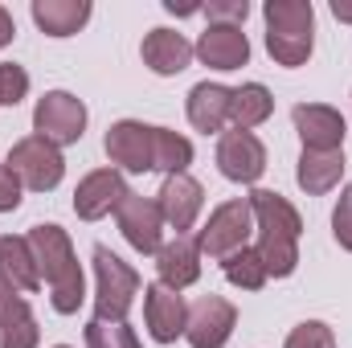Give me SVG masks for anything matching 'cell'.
Segmentation results:
<instances>
[{
	"mask_svg": "<svg viewBox=\"0 0 352 348\" xmlns=\"http://www.w3.org/2000/svg\"><path fill=\"white\" fill-rule=\"evenodd\" d=\"M266 21V54L295 70L311 58L316 50V8L311 0H266L263 8Z\"/></svg>",
	"mask_w": 352,
	"mask_h": 348,
	"instance_id": "7a4b0ae2",
	"label": "cell"
},
{
	"mask_svg": "<svg viewBox=\"0 0 352 348\" xmlns=\"http://www.w3.org/2000/svg\"><path fill=\"white\" fill-rule=\"evenodd\" d=\"M33 21L45 37H74L90 21L87 0H33Z\"/></svg>",
	"mask_w": 352,
	"mask_h": 348,
	"instance_id": "44dd1931",
	"label": "cell"
},
{
	"mask_svg": "<svg viewBox=\"0 0 352 348\" xmlns=\"http://www.w3.org/2000/svg\"><path fill=\"white\" fill-rule=\"evenodd\" d=\"M188 164H192V144L173 127H152V168L164 176H176L188 173Z\"/></svg>",
	"mask_w": 352,
	"mask_h": 348,
	"instance_id": "d4e9b609",
	"label": "cell"
},
{
	"mask_svg": "<svg viewBox=\"0 0 352 348\" xmlns=\"http://www.w3.org/2000/svg\"><path fill=\"white\" fill-rule=\"evenodd\" d=\"M192 54L209 66V70H242L250 62V41L242 33V25H209L201 33V41L192 45Z\"/></svg>",
	"mask_w": 352,
	"mask_h": 348,
	"instance_id": "2e32d148",
	"label": "cell"
},
{
	"mask_svg": "<svg viewBox=\"0 0 352 348\" xmlns=\"http://www.w3.org/2000/svg\"><path fill=\"white\" fill-rule=\"evenodd\" d=\"M58 348H70V345H58Z\"/></svg>",
	"mask_w": 352,
	"mask_h": 348,
	"instance_id": "d590c367",
	"label": "cell"
},
{
	"mask_svg": "<svg viewBox=\"0 0 352 348\" xmlns=\"http://www.w3.org/2000/svg\"><path fill=\"white\" fill-rule=\"evenodd\" d=\"M332 234H336L340 250L352 254V184H344V193H340V201L332 209Z\"/></svg>",
	"mask_w": 352,
	"mask_h": 348,
	"instance_id": "f546056e",
	"label": "cell"
},
{
	"mask_svg": "<svg viewBox=\"0 0 352 348\" xmlns=\"http://www.w3.org/2000/svg\"><path fill=\"white\" fill-rule=\"evenodd\" d=\"M87 348H144L140 336L123 324H111V320H90L87 324Z\"/></svg>",
	"mask_w": 352,
	"mask_h": 348,
	"instance_id": "4316f807",
	"label": "cell"
},
{
	"mask_svg": "<svg viewBox=\"0 0 352 348\" xmlns=\"http://www.w3.org/2000/svg\"><path fill=\"white\" fill-rule=\"evenodd\" d=\"M127 180L119 168H98V173H90L78 180V188H74V213L82 217V221H102L107 213H119V205L127 201Z\"/></svg>",
	"mask_w": 352,
	"mask_h": 348,
	"instance_id": "8fae6325",
	"label": "cell"
},
{
	"mask_svg": "<svg viewBox=\"0 0 352 348\" xmlns=\"http://www.w3.org/2000/svg\"><path fill=\"white\" fill-rule=\"evenodd\" d=\"M87 131V102L74 98L70 90H50L37 98L33 107V135L50 140L54 148H70L78 144Z\"/></svg>",
	"mask_w": 352,
	"mask_h": 348,
	"instance_id": "5b68a950",
	"label": "cell"
},
{
	"mask_svg": "<svg viewBox=\"0 0 352 348\" xmlns=\"http://www.w3.org/2000/svg\"><path fill=\"white\" fill-rule=\"evenodd\" d=\"M41 332H37V316L29 307L25 295H4L0 303V348H37Z\"/></svg>",
	"mask_w": 352,
	"mask_h": 348,
	"instance_id": "7402d4cb",
	"label": "cell"
},
{
	"mask_svg": "<svg viewBox=\"0 0 352 348\" xmlns=\"http://www.w3.org/2000/svg\"><path fill=\"white\" fill-rule=\"evenodd\" d=\"M344 176V152H303L299 156V168H295V180L307 197H324L340 184Z\"/></svg>",
	"mask_w": 352,
	"mask_h": 348,
	"instance_id": "603a6c76",
	"label": "cell"
},
{
	"mask_svg": "<svg viewBox=\"0 0 352 348\" xmlns=\"http://www.w3.org/2000/svg\"><path fill=\"white\" fill-rule=\"evenodd\" d=\"M140 58H144V66H148L152 74L173 78L180 70H188V62H192L197 54H192V45L184 41V33H176V29H152V33L144 37V45H140Z\"/></svg>",
	"mask_w": 352,
	"mask_h": 348,
	"instance_id": "ac0fdd59",
	"label": "cell"
},
{
	"mask_svg": "<svg viewBox=\"0 0 352 348\" xmlns=\"http://www.w3.org/2000/svg\"><path fill=\"white\" fill-rule=\"evenodd\" d=\"M246 201H250V213H254V230H258V238L299 242V234H303V217H299V209H295L283 193H274V188H254Z\"/></svg>",
	"mask_w": 352,
	"mask_h": 348,
	"instance_id": "5bb4252c",
	"label": "cell"
},
{
	"mask_svg": "<svg viewBox=\"0 0 352 348\" xmlns=\"http://www.w3.org/2000/svg\"><path fill=\"white\" fill-rule=\"evenodd\" d=\"M156 270H160V283L173 287V291H184L201 279V246L192 234H176L173 242L160 246L156 254Z\"/></svg>",
	"mask_w": 352,
	"mask_h": 348,
	"instance_id": "d6986e66",
	"label": "cell"
},
{
	"mask_svg": "<svg viewBox=\"0 0 352 348\" xmlns=\"http://www.w3.org/2000/svg\"><path fill=\"white\" fill-rule=\"evenodd\" d=\"M29 94V74L16 62H0V107H16Z\"/></svg>",
	"mask_w": 352,
	"mask_h": 348,
	"instance_id": "f1b7e54d",
	"label": "cell"
},
{
	"mask_svg": "<svg viewBox=\"0 0 352 348\" xmlns=\"http://www.w3.org/2000/svg\"><path fill=\"white\" fill-rule=\"evenodd\" d=\"M238 328V307L226 295H201L188 307V324H184V340L192 348H221Z\"/></svg>",
	"mask_w": 352,
	"mask_h": 348,
	"instance_id": "52a82bcc",
	"label": "cell"
},
{
	"mask_svg": "<svg viewBox=\"0 0 352 348\" xmlns=\"http://www.w3.org/2000/svg\"><path fill=\"white\" fill-rule=\"evenodd\" d=\"M230 94L234 90L221 87V83H197L188 90V123L197 131H221L230 123Z\"/></svg>",
	"mask_w": 352,
	"mask_h": 348,
	"instance_id": "ffe728a7",
	"label": "cell"
},
{
	"mask_svg": "<svg viewBox=\"0 0 352 348\" xmlns=\"http://www.w3.org/2000/svg\"><path fill=\"white\" fill-rule=\"evenodd\" d=\"M144 320H148V332L156 345H173L184 336L188 303L180 291L164 287V283H152V287H144Z\"/></svg>",
	"mask_w": 352,
	"mask_h": 348,
	"instance_id": "4fadbf2b",
	"label": "cell"
},
{
	"mask_svg": "<svg viewBox=\"0 0 352 348\" xmlns=\"http://www.w3.org/2000/svg\"><path fill=\"white\" fill-rule=\"evenodd\" d=\"M0 287H8L12 295H33L41 287V270L29 238H12V234L0 238Z\"/></svg>",
	"mask_w": 352,
	"mask_h": 348,
	"instance_id": "e0dca14e",
	"label": "cell"
},
{
	"mask_svg": "<svg viewBox=\"0 0 352 348\" xmlns=\"http://www.w3.org/2000/svg\"><path fill=\"white\" fill-rule=\"evenodd\" d=\"M90 259H94V320L123 324L135 295H140V274L111 246H94Z\"/></svg>",
	"mask_w": 352,
	"mask_h": 348,
	"instance_id": "3957f363",
	"label": "cell"
},
{
	"mask_svg": "<svg viewBox=\"0 0 352 348\" xmlns=\"http://www.w3.org/2000/svg\"><path fill=\"white\" fill-rule=\"evenodd\" d=\"M21 180L8 173V164H0V213H12V209H21Z\"/></svg>",
	"mask_w": 352,
	"mask_h": 348,
	"instance_id": "1f68e13d",
	"label": "cell"
},
{
	"mask_svg": "<svg viewBox=\"0 0 352 348\" xmlns=\"http://www.w3.org/2000/svg\"><path fill=\"white\" fill-rule=\"evenodd\" d=\"M205 17H209V25H242L250 17V4L246 0H209Z\"/></svg>",
	"mask_w": 352,
	"mask_h": 348,
	"instance_id": "4dcf8cb0",
	"label": "cell"
},
{
	"mask_svg": "<svg viewBox=\"0 0 352 348\" xmlns=\"http://www.w3.org/2000/svg\"><path fill=\"white\" fill-rule=\"evenodd\" d=\"M221 270H226V279L234 283V287H242V291H263L266 287V266L258 259V250H250V246H242V250H234L230 259H221Z\"/></svg>",
	"mask_w": 352,
	"mask_h": 348,
	"instance_id": "484cf974",
	"label": "cell"
},
{
	"mask_svg": "<svg viewBox=\"0 0 352 348\" xmlns=\"http://www.w3.org/2000/svg\"><path fill=\"white\" fill-rule=\"evenodd\" d=\"M332 12H336V21H349V25H352V4H344V0H332Z\"/></svg>",
	"mask_w": 352,
	"mask_h": 348,
	"instance_id": "836d02e7",
	"label": "cell"
},
{
	"mask_svg": "<svg viewBox=\"0 0 352 348\" xmlns=\"http://www.w3.org/2000/svg\"><path fill=\"white\" fill-rule=\"evenodd\" d=\"M274 115V94L263 83H242L230 94V123L234 131H254Z\"/></svg>",
	"mask_w": 352,
	"mask_h": 348,
	"instance_id": "cb8c5ba5",
	"label": "cell"
},
{
	"mask_svg": "<svg viewBox=\"0 0 352 348\" xmlns=\"http://www.w3.org/2000/svg\"><path fill=\"white\" fill-rule=\"evenodd\" d=\"M119 221V234L140 250V254H160V234H164V213L152 197H140V193H127V201L119 205L115 213Z\"/></svg>",
	"mask_w": 352,
	"mask_h": 348,
	"instance_id": "30bf717a",
	"label": "cell"
},
{
	"mask_svg": "<svg viewBox=\"0 0 352 348\" xmlns=\"http://www.w3.org/2000/svg\"><path fill=\"white\" fill-rule=\"evenodd\" d=\"M217 168L234 184H254L266 173V148L254 131H221L217 140Z\"/></svg>",
	"mask_w": 352,
	"mask_h": 348,
	"instance_id": "9c48e42d",
	"label": "cell"
},
{
	"mask_svg": "<svg viewBox=\"0 0 352 348\" xmlns=\"http://www.w3.org/2000/svg\"><path fill=\"white\" fill-rule=\"evenodd\" d=\"M12 37H16V21H12V12H8V8H0V50H4Z\"/></svg>",
	"mask_w": 352,
	"mask_h": 348,
	"instance_id": "d6a6232c",
	"label": "cell"
},
{
	"mask_svg": "<svg viewBox=\"0 0 352 348\" xmlns=\"http://www.w3.org/2000/svg\"><path fill=\"white\" fill-rule=\"evenodd\" d=\"M107 160L123 173H152V127L140 119H119L107 127Z\"/></svg>",
	"mask_w": 352,
	"mask_h": 348,
	"instance_id": "7c38bea8",
	"label": "cell"
},
{
	"mask_svg": "<svg viewBox=\"0 0 352 348\" xmlns=\"http://www.w3.org/2000/svg\"><path fill=\"white\" fill-rule=\"evenodd\" d=\"M295 119V131L303 140V152H344V115L328 102H299L291 111Z\"/></svg>",
	"mask_w": 352,
	"mask_h": 348,
	"instance_id": "ba28073f",
	"label": "cell"
},
{
	"mask_svg": "<svg viewBox=\"0 0 352 348\" xmlns=\"http://www.w3.org/2000/svg\"><path fill=\"white\" fill-rule=\"evenodd\" d=\"M160 213H164V226H173L176 234H188L201 217V205H205V188L192 180L188 173L164 176L160 184V197H156Z\"/></svg>",
	"mask_w": 352,
	"mask_h": 348,
	"instance_id": "9a60e30c",
	"label": "cell"
},
{
	"mask_svg": "<svg viewBox=\"0 0 352 348\" xmlns=\"http://www.w3.org/2000/svg\"><path fill=\"white\" fill-rule=\"evenodd\" d=\"M250 234H254V213H250V201L246 197H234V201H226V205H217L213 213H209V221H205V230L197 234V246H201V254H209V259H230L234 250H242L246 242H250Z\"/></svg>",
	"mask_w": 352,
	"mask_h": 348,
	"instance_id": "8992f818",
	"label": "cell"
},
{
	"mask_svg": "<svg viewBox=\"0 0 352 348\" xmlns=\"http://www.w3.org/2000/svg\"><path fill=\"white\" fill-rule=\"evenodd\" d=\"M4 295H8V287H0V303H4Z\"/></svg>",
	"mask_w": 352,
	"mask_h": 348,
	"instance_id": "e575fe53",
	"label": "cell"
},
{
	"mask_svg": "<svg viewBox=\"0 0 352 348\" xmlns=\"http://www.w3.org/2000/svg\"><path fill=\"white\" fill-rule=\"evenodd\" d=\"M283 348H336V332L324 320H303V324L291 328Z\"/></svg>",
	"mask_w": 352,
	"mask_h": 348,
	"instance_id": "83f0119b",
	"label": "cell"
},
{
	"mask_svg": "<svg viewBox=\"0 0 352 348\" xmlns=\"http://www.w3.org/2000/svg\"><path fill=\"white\" fill-rule=\"evenodd\" d=\"M4 164H8V173L16 176L25 188H33V193H54V188L62 184V176H66L62 148H54V144L41 140V135L16 140Z\"/></svg>",
	"mask_w": 352,
	"mask_h": 348,
	"instance_id": "277c9868",
	"label": "cell"
},
{
	"mask_svg": "<svg viewBox=\"0 0 352 348\" xmlns=\"http://www.w3.org/2000/svg\"><path fill=\"white\" fill-rule=\"evenodd\" d=\"M29 246H33V259H37V270L41 279L50 283V303L58 316H74L87 299V279H82V266H78V254L70 246V234L54 221L45 226H33L29 230Z\"/></svg>",
	"mask_w": 352,
	"mask_h": 348,
	"instance_id": "6da1fadb",
	"label": "cell"
}]
</instances>
